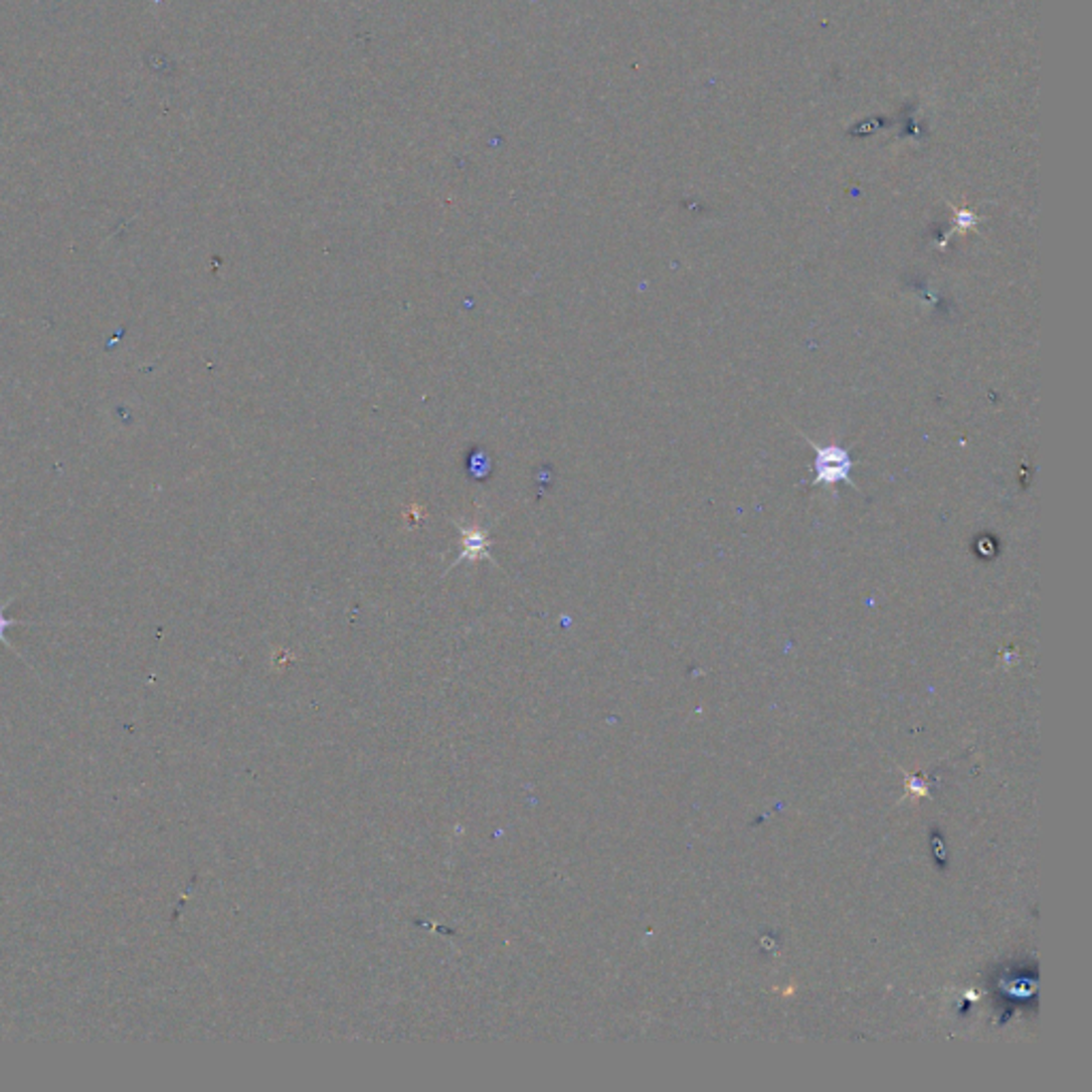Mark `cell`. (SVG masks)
<instances>
[{"label": "cell", "instance_id": "cell-1", "mask_svg": "<svg viewBox=\"0 0 1092 1092\" xmlns=\"http://www.w3.org/2000/svg\"><path fill=\"white\" fill-rule=\"evenodd\" d=\"M818 478L816 482L834 484L840 480H849L851 461L845 451L840 449H821L818 451Z\"/></svg>", "mask_w": 1092, "mask_h": 1092}, {"label": "cell", "instance_id": "cell-2", "mask_svg": "<svg viewBox=\"0 0 1092 1092\" xmlns=\"http://www.w3.org/2000/svg\"><path fill=\"white\" fill-rule=\"evenodd\" d=\"M7 604H0V642H3L7 648H11L13 653H16L20 659H24L18 648H13V644L7 640V630L9 628H20V626H39L37 622H22V619H13V617H7Z\"/></svg>", "mask_w": 1092, "mask_h": 1092}]
</instances>
